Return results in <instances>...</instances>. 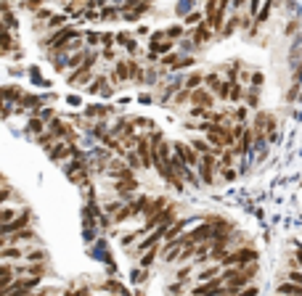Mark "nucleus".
Masks as SVG:
<instances>
[{
	"mask_svg": "<svg viewBox=\"0 0 302 296\" xmlns=\"http://www.w3.org/2000/svg\"><path fill=\"white\" fill-rule=\"evenodd\" d=\"M27 133L34 138V135H40V133H45V122L40 119V116L37 114H32L29 116V122H27Z\"/></svg>",
	"mask_w": 302,
	"mask_h": 296,
	"instance_id": "obj_7",
	"label": "nucleus"
},
{
	"mask_svg": "<svg viewBox=\"0 0 302 296\" xmlns=\"http://www.w3.org/2000/svg\"><path fill=\"white\" fill-rule=\"evenodd\" d=\"M276 296H278V293H276Z\"/></svg>",
	"mask_w": 302,
	"mask_h": 296,
	"instance_id": "obj_13",
	"label": "nucleus"
},
{
	"mask_svg": "<svg viewBox=\"0 0 302 296\" xmlns=\"http://www.w3.org/2000/svg\"><path fill=\"white\" fill-rule=\"evenodd\" d=\"M21 262H48V251L40 246V243H29L24 246V257H21Z\"/></svg>",
	"mask_w": 302,
	"mask_h": 296,
	"instance_id": "obj_4",
	"label": "nucleus"
},
{
	"mask_svg": "<svg viewBox=\"0 0 302 296\" xmlns=\"http://www.w3.org/2000/svg\"><path fill=\"white\" fill-rule=\"evenodd\" d=\"M244 106H247V109H257L260 106V90H244Z\"/></svg>",
	"mask_w": 302,
	"mask_h": 296,
	"instance_id": "obj_8",
	"label": "nucleus"
},
{
	"mask_svg": "<svg viewBox=\"0 0 302 296\" xmlns=\"http://www.w3.org/2000/svg\"><path fill=\"white\" fill-rule=\"evenodd\" d=\"M185 34V29H183V24H170L167 29H165V37L167 40H172V43H178L180 37Z\"/></svg>",
	"mask_w": 302,
	"mask_h": 296,
	"instance_id": "obj_9",
	"label": "nucleus"
},
{
	"mask_svg": "<svg viewBox=\"0 0 302 296\" xmlns=\"http://www.w3.org/2000/svg\"><path fill=\"white\" fill-rule=\"evenodd\" d=\"M72 296H90V288H85V286H83V288H77V291L72 288Z\"/></svg>",
	"mask_w": 302,
	"mask_h": 296,
	"instance_id": "obj_11",
	"label": "nucleus"
},
{
	"mask_svg": "<svg viewBox=\"0 0 302 296\" xmlns=\"http://www.w3.org/2000/svg\"><path fill=\"white\" fill-rule=\"evenodd\" d=\"M220 288H223L220 278H212V280H204V283H199V286H194L191 288V296H215Z\"/></svg>",
	"mask_w": 302,
	"mask_h": 296,
	"instance_id": "obj_3",
	"label": "nucleus"
},
{
	"mask_svg": "<svg viewBox=\"0 0 302 296\" xmlns=\"http://www.w3.org/2000/svg\"><path fill=\"white\" fill-rule=\"evenodd\" d=\"M254 127H257L260 133H265V130H268L271 138H273V133H276V116H273V114H257V119H254Z\"/></svg>",
	"mask_w": 302,
	"mask_h": 296,
	"instance_id": "obj_6",
	"label": "nucleus"
},
{
	"mask_svg": "<svg viewBox=\"0 0 302 296\" xmlns=\"http://www.w3.org/2000/svg\"><path fill=\"white\" fill-rule=\"evenodd\" d=\"M212 34H215V32L210 29V24H207V21L202 19L199 24L194 27V32H191V40H194V45H207V43L212 40Z\"/></svg>",
	"mask_w": 302,
	"mask_h": 296,
	"instance_id": "obj_2",
	"label": "nucleus"
},
{
	"mask_svg": "<svg viewBox=\"0 0 302 296\" xmlns=\"http://www.w3.org/2000/svg\"><path fill=\"white\" fill-rule=\"evenodd\" d=\"M3 185H8V183H6V175L0 172V188H3Z\"/></svg>",
	"mask_w": 302,
	"mask_h": 296,
	"instance_id": "obj_12",
	"label": "nucleus"
},
{
	"mask_svg": "<svg viewBox=\"0 0 302 296\" xmlns=\"http://www.w3.org/2000/svg\"><path fill=\"white\" fill-rule=\"evenodd\" d=\"M188 101H191L194 109H212L215 106V96L207 88H194L188 93Z\"/></svg>",
	"mask_w": 302,
	"mask_h": 296,
	"instance_id": "obj_1",
	"label": "nucleus"
},
{
	"mask_svg": "<svg viewBox=\"0 0 302 296\" xmlns=\"http://www.w3.org/2000/svg\"><path fill=\"white\" fill-rule=\"evenodd\" d=\"M21 257H24V246L6 243L0 248V262H21Z\"/></svg>",
	"mask_w": 302,
	"mask_h": 296,
	"instance_id": "obj_5",
	"label": "nucleus"
},
{
	"mask_svg": "<svg viewBox=\"0 0 302 296\" xmlns=\"http://www.w3.org/2000/svg\"><path fill=\"white\" fill-rule=\"evenodd\" d=\"M194 11V0H178L175 3V14L178 16H185V14H191Z\"/></svg>",
	"mask_w": 302,
	"mask_h": 296,
	"instance_id": "obj_10",
	"label": "nucleus"
}]
</instances>
